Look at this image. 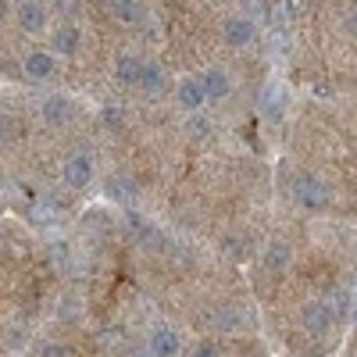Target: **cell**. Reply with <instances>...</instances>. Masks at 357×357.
<instances>
[{"label":"cell","mask_w":357,"mask_h":357,"mask_svg":"<svg viewBox=\"0 0 357 357\" xmlns=\"http://www.w3.org/2000/svg\"><path fill=\"white\" fill-rule=\"evenodd\" d=\"M100 4H104V8H107V11H111V4H114V0H100Z\"/></svg>","instance_id":"26"},{"label":"cell","mask_w":357,"mask_h":357,"mask_svg":"<svg viewBox=\"0 0 357 357\" xmlns=\"http://www.w3.org/2000/svg\"><path fill=\"white\" fill-rule=\"evenodd\" d=\"M165 86H168V79H165V68L158 61H143L139 65V89H146L151 97H158V93H165Z\"/></svg>","instance_id":"13"},{"label":"cell","mask_w":357,"mask_h":357,"mask_svg":"<svg viewBox=\"0 0 357 357\" xmlns=\"http://www.w3.org/2000/svg\"><path fill=\"white\" fill-rule=\"evenodd\" d=\"M111 18L118 25H136L143 18V8H139V0H114L111 4Z\"/></svg>","instance_id":"15"},{"label":"cell","mask_w":357,"mask_h":357,"mask_svg":"<svg viewBox=\"0 0 357 357\" xmlns=\"http://www.w3.org/2000/svg\"><path fill=\"white\" fill-rule=\"evenodd\" d=\"M289 190H293V200L301 204L304 211H325V207H329V200H333L329 183H325V178H318V175H296Z\"/></svg>","instance_id":"1"},{"label":"cell","mask_w":357,"mask_h":357,"mask_svg":"<svg viewBox=\"0 0 357 357\" xmlns=\"http://www.w3.org/2000/svg\"><path fill=\"white\" fill-rule=\"evenodd\" d=\"M15 15H18L22 33H29V36H40L43 29H47V8L40 4V0H18Z\"/></svg>","instance_id":"6"},{"label":"cell","mask_w":357,"mask_h":357,"mask_svg":"<svg viewBox=\"0 0 357 357\" xmlns=\"http://www.w3.org/2000/svg\"><path fill=\"white\" fill-rule=\"evenodd\" d=\"M296 18V4H293V0H275V4H272V22L282 29V25H289Z\"/></svg>","instance_id":"18"},{"label":"cell","mask_w":357,"mask_h":357,"mask_svg":"<svg viewBox=\"0 0 357 357\" xmlns=\"http://www.w3.org/2000/svg\"><path fill=\"white\" fill-rule=\"evenodd\" d=\"M200 82H204V93H207V100H211V104H222L232 93V79L222 68H207L200 75Z\"/></svg>","instance_id":"9"},{"label":"cell","mask_w":357,"mask_h":357,"mask_svg":"<svg viewBox=\"0 0 357 357\" xmlns=\"http://www.w3.org/2000/svg\"><path fill=\"white\" fill-rule=\"evenodd\" d=\"M54 11L61 15V22H75L82 11V0H54Z\"/></svg>","instance_id":"19"},{"label":"cell","mask_w":357,"mask_h":357,"mask_svg":"<svg viewBox=\"0 0 357 357\" xmlns=\"http://www.w3.org/2000/svg\"><path fill=\"white\" fill-rule=\"evenodd\" d=\"M61 178H65V186H72V190H86L89 183H93V158H89L86 151L72 154L65 161V168H61Z\"/></svg>","instance_id":"4"},{"label":"cell","mask_w":357,"mask_h":357,"mask_svg":"<svg viewBox=\"0 0 357 357\" xmlns=\"http://www.w3.org/2000/svg\"><path fill=\"white\" fill-rule=\"evenodd\" d=\"M343 25H347V33H350V36H357V8L347 15V22H343Z\"/></svg>","instance_id":"24"},{"label":"cell","mask_w":357,"mask_h":357,"mask_svg":"<svg viewBox=\"0 0 357 357\" xmlns=\"http://www.w3.org/2000/svg\"><path fill=\"white\" fill-rule=\"evenodd\" d=\"M354 321H357V311H354Z\"/></svg>","instance_id":"27"},{"label":"cell","mask_w":357,"mask_h":357,"mask_svg":"<svg viewBox=\"0 0 357 357\" xmlns=\"http://www.w3.org/2000/svg\"><path fill=\"white\" fill-rule=\"evenodd\" d=\"M146 350L158 354V357H172V354L183 350V340H178V333H172V329H154L151 340H146Z\"/></svg>","instance_id":"12"},{"label":"cell","mask_w":357,"mask_h":357,"mask_svg":"<svg viewBox=\"0 0 357 357\" xmlns=\"http://www.w3.org/2000/svg\"><path fill=\"white\" fill-rule=\"evenodd\" d=\"M40 118L47 126H65L68 118H72V104L61 97V93H50V97H43V104H40Z\"/></svg>","instance_id":"10"},{"label":"cell","mask_w":357,"mask_h":357,"mask_svg":"<svg viewBox=\"0 0 357 357\" xmlns=\"http://www.w3.org/2000/svg\"><path fill=\"white\" fill-rule=\"evenodd\" d=\"M175 100H178V107L183 111H200L204 104H207V93H204V82H200V75H186V79H178V86H175Z\"/></svg>","instance_id":"7"},{"label":"cell","mask_w":357,"mask_h":357,"mask_svg":"<svg viewBox=\"0 0 357 357\" xmlns=\"http://www.w3.org/2000/svg\"><path fill=\"white\" fill-rule=\"evenodd\" d=\"M254 36H257V25H254V18H250V15H229V18H225V25H222V40H225L232 50L250 47V43H254Z\"/></svg>","instance_id":"3"},{"label":"cell","mask_w":357,"mask_h":357,"mask_svg":"<svg viewBox=\"0 0 357 357\" xmlns=\"http://www.w3.org/2000/svg\"><path fill=\"white\" fill-rule=\"evenodd\" d=\"M257 107H261V114L268 118V122H279L282 111H286V93H282V86H279V82L264 86V93H261Z\"/></svg>","instance_id":"11"},{"label":"cell","mask_w":357,"mask_h":357,"mask_svg":"<svg viewBox=\"0 0 357 357\" xmlns=\"http://www.w3.org/2000/svg\"><path fill=\"white\" fill-rule=\"evenodd\" d=\"M289 261H293V250L282 240H272L264 247V268H268V272H286Z\"/></svg>","instance_id":"14"},{"label":"cell","mask_w":357,"mask_h":357,"mask_svg":"<svg viewBox=\"0 0 357 357\" xmlns=\"http://www.w3.org/2000/svg\"><path fill=\"white\" fill-rule=\"evenodd\" d=\"M8 11H11V4H8V0H0V25L8 22Z\"/></svg>","instance_id":"25"},{"label":"cell","mask_w":357,"mask_h":357,"mask_svg":"<svg viewBox=\"0 0 357 357\" xmlns=\"http://www.w3.org/2000/svg\"><path fill=\"white\" fill-rule=\"evenodd\" d=\"M186 132H190V136H197V139H204V136H211V126H207L204 118H200V114L193 111V118L186 122Z\"/></svg>","instance_id":"21"},{"label":"cell","mask_w":357,"mask_h":357,"mask_svg":"<svg viewBox=\"0 0 357 357\" xmlns=\"http://www.w3.org/2000/svg\"><path fill=\"white\" fill-rule=\"evenodd\" d=\"M215 318H222V321H215L222 333H236L240 329V311H232V307H225V311H218Z\"/></svg>","instance_id":"20"},{"label":"cell","mask_w":357,"mask_h":357,"mask_svg":"<svg viewBox=\"0 0 357 357\" xmlns=\"http://www.w3.org/2000/svg\"><path fill=\"white\" fill-rule=\"evenodd\" d=\"M301 321L311 336H325L336 325V304L333 301H311V304H304Z\"/></svg>","instance_id":"2"},{"label":"cell","mask_w":357,"mask_h":357,"mask_svg":"<svg viewBox=\"0 0 357 357\" xmlns=\"http://www.w3.org/2000/svg\"><path fill=\"white\" fill-rule=\"evenodd\" d=\"M54 72H57V61H54V54H47V50H29L22 57V75L29 82H47Z\"/></svg>","instance_id":"5"},{"label":"cell","mask_w":357,"mask_h":357,"mask_svg":"<svg viewBox=\"0 0 357 357\" xmlns=\"http://www.w3.org/2000/svg\"><path fill=\"white\" fill-rule=\"evenodd\" d=\"M107 193H111L114 200H126V204H132V200H136V186L129 183V178H122V175H118V178H111Z\"/></svg>","instance_id":"17"},{"label":"cell","mask_w":357,"mask_h":357,"mask_svg":"<svg viewBox=\"0 0 357 357\" xmlns=\"http://www.w3.org/2000/svg\"><path fill=\"white\" fill-rule=\"evenodd\" d=\"M50 47H54V54L75 57V54H79V47H82V36H79V29H75L72 22H61V25L54 29V36H50Z\"/></svg>","instance_id":"8"},{"label":"cell","mask_w":357,"mask_h":357,"mask_svg":"<svg viewBox=\"0 0 357 357\" xmlns=\"http://www.w3.org/2000/svg\"><path fill=\"white\" fill-rule=\"evenodd\" d=\"M139 57H132V54H122L118 57V68H114V75H118V82L122 86H139Z\"/></svg>","instance_id":"16"},{"label":"cell","mask_w":357,"mask_h":357,"mask_svg":"<svg viewBox=\"0 0 357 357\" xmlns=\"http://www.w3.org/2000/svg\"><path fill=\"white\" fill-rule=\"evenodd\" d=\"M118 118H122V111H118V107H104V122L107 126H118Z\"/></svg>","instance_id":"23"},{"label":"cell","mask_w":357,"mask_h":357,"mask_svg":"<svg viewBox=\"0 0 357 357\" xmlns=\"http://www.w3.org/2000/svg\"><path fill=\"white\" fill-rule=\"evenodd\" d=\"M36 354H43V357H61V354H68L61 343H47V347H40Z\"/></svg>","instance_id":"22"}]
</instances>
